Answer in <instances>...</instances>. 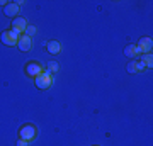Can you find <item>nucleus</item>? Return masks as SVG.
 Here are the masks:
<instances>
[{
  "label": "nucleus",
  "instance_id": "f257e3e1",
  "mask_svg": "<svg viewBox=\"0 0 153 146\" xmlns=\"http://www.w3.org/2000/svg\"><path fill=\"white\" fill-rule=\"evenodd\" d=\"M51 82H53V73L46 68V70H43V73L39 76H36L34 78V83H36V87L38 88H41V90H44V88H48L49 85H51Z\"/></svg>",
  "mask_w": 153,
  "mask_h": 146
},
{
  "label": "nucleus",
  "instance_id": "f03ea898",
  "mask_svg": "<svg viewBox=\"0 0 153 146\" xmlns=\"http://www.w3.org/2000/svg\"><path fill=\"white\" fill-rule=\"evenodd\" d=\"M21 38V34H17L16 31H4L0 34V41L5 44V46H17V41Z\"/></svg>",
  "mask_w": 153,
  "mask_h": 146
},
{
  "label": "nucleus",
  "instance_id": "7ed1b4c3",
  "mask_svg": "<svg viewBox=\"0 0 153 146\" xmlns=\"http://www.w3.org/2000/svg\"><path fill=\"white\" fill-rule=\"evenodd\" d=\"M36 133L38 131H36V127L33 124H26L19 129V139H24V141H27V143H31L36 138Z\"/></svg>",
  "mask_w": 153,
  "mask_h": 146
},
{
  "label": "nucleus",
  "instance_id": "20e7f679",
  "mask_svg": "<svg viewBox=\"0 0 153 146\" xmlns=\"http://www.w3.org/2000/svg\"><path fill=\"white\" fill-rule=\"evenodd\" d=\"M26 27H27V19H24V17H16L12 21V31H16L21 36L26 33Z\"/></svg>",
  "mask_w": 153,
  "mask_h": 146
},
{
  "label": "nucleus",
  "instance_id": "39448f33",
  "mask_svg": "<svg viewBox=\"0 0 153 146\" xmlns=\"http://www.w3.org/2000/svg\"><path fill=\"white\" fill-rule=\"evenodd\" d=\"M19 12H21V7H19L17 2H9V4L4 7V14H5L7 17H12V19L19 17Z\"/></svg>",
  "mask_w": 153,
  "mask_h": 146
},
{
  "label": "nucleus",
  "instance_id": "423d86ee",
  "mask_svg": "<svg viewBox=\"0 0 153 146\" xmlns=\"http://www.w3.org/2000/svg\"><path fill=\"white\" fill-rule=\"evenodd\" d=\"M43 70H44V68L39 65V63H36V61H31V63L26 65V73H27L29 76H33V78L39 76L41 73H43Z\"/></svg>",
  "mask_w": 153,
  "mask_h": 146
},
{
  "label": "nucleus",
  "instance_id": "0eeeda50",
  "mask_svg": "<svg viewBox=\"0 0 153 146\" xmlns=\"http://www.w3.org/2000/svg\"><path fill=\"white\" fill-rule=\"evenodd\" d=\"M17 48L21 49V51H24V53L31 51V48H33V38L22 34L21 38H19V41H17Z\"/></svg>",
  "mask_w": 153,
  "mask_h": 146
},
{
  "label": "nucleus",
  "instance_id": "6e6552de",
  "mask_svg": "<svg viewBox=\"0 0 153 146\" xmlns=\"http://www.w3.org/2000/svg\"><path fill=\"white\" fill-rule=\"evenodd\" d=\"M138 48L141 49L143 53H152V48H153V41L152 38H141L136 44Z\"/></svg>",
  "mask_w": 153,
  "mask_h": 146
},
{
  "label": "nucleus",
  "instance_id": "1a4fd4ad",
  "mask_svg": "<svg viewBox=\"0 0 153 146\" xmlns=\"http://www.w3.org/2000/svg\"><path fill=\"white\" fill-rule=\"evenodd\" d=\"M124 54L128 56V58H136L138 54H143V51H141L140 48H138L136 44H129V46H126Z\"/></svg>",
  "mask_w": 153,
  "mask_h": 146
},
{
  "label": "nucleus",
  "instance_id": "9d476101",
  "mask_svg": "<svg viewBox=\"0 0 153 146\" xmlns=\"http://www.w3.org/2000/svg\"><path fill=\"white\" fill-rule=\"evenodd\" d=\"M46 48H48V53L58 54V53L61 51V44L58 43V41H49V43L46 44Z\"/></svg>",
  "mask_w": 153,
  "mask_h": 146
},
{
  "label": "nucleus",
  "instance_id": "9b49d317",
  "mask_svg": "<svg viewBox=\"0 0 153 146\" xmlns=\"http://www.w3.org/2000/svg\"><path fill=\"white\" fill-rule=\"evenodd\" d=\"M141 61L146 65V68H152V66H153V56H152V53H143Z\"/></svg>",
  "mask_w": 153,
  "mask_h": 146
},
{
  "label": "nucleus",
  "instance_id": "f8f14e48",
  "mask_svg": "<svg viewBox=\"0 0 153 146\" xmlns=\"http://www.w3.org/2000/svg\"><path fill=\"white\" fill-rule=\"evenodd\" d=\"M126 70L129 71V73H138V66H136V60H133L128 63V66H126Z\"/></svg>",
  "mask_w": 153,
  "mask_h": 146
},
{
  "label": "nucleus",
  "instance_id": "ddd939ff",
  "mask_svg": "<svg viewBox=\"0 0 153 146\" xmlns=\"http://www.w3.org/2000/svg\"><path fill=\"white\" fill-rule=\"evenodd\" d=\"M36 33H38V29H36L34 26H31V24H27V27H26V33H24V34H26V36H29V38H33Z\"/></svg>",
  "mask_w": 153,
  "mask_h": 146
},
{
  "label": "nucleus",
  "instance_id": "4468645a",
  "mask_svg": "<svg viewBox=\"0 0 153 146\" xmlns=\"http://www.w3.org/2000/svg\"><path fill=\"white\" fill-rule=\"evenodd\" d=\"M48 70L51 71V73H53V71L56 73V71L60 70V63H56V61H49L48 63Z\"/></svg>",
  "mask_w": 153,
  "mask_h": 146
},
{
  "label": "nucleus",
  "instance_id": "2eb2a0df",
  "mask_svg": "<svg viewBox=\"0 0 153 146\" xmlns=\"http://www.w3.org/2000/svg\"><path fill=\"white\" fill-rule=\"evenodd\" d=\"M136 66H138V71H143L145 68H146V65H145L141 60H136Z\"/></svg>",
  "mask_w": 153,
  "mask_h": 146
},
{
  "label": "nucleus",
  "instance_id": "dca6fc26",
  "mask_svg": "<svg viewBox=\"0 0 153 146\" xmlns=\"http://www.w3.org/2000/svg\"><path fill=\"white\" fill-rule=\"evenodd\" d=\"M17 146H29V143L27 141H24V139H19L17 141Z\"/></svg>",
  "mask_w": 153,
  "mask_h": 146
},
{
  "label": "nucleus",
  "instance_id": "f3484780",
  "mask_svg": "<svg viewBox=\"0 0 153 146\" xmlns=\"http://www.w3.org/2000/svg\"><path fill=\"white\" fill-rule=\"evenodd\" d=\"M7 4H9V2H5V0H0V5H2V7H5Z\"/></svg>",
  "mask_w": 153,
  "mask_h": 146
},
{
  "label": "nucleus",
  "instance_id": "a211bd4d",
  "mask_svg": "<svg viewBox=\"0 0 153 146\" xmlns=\"http://www.w3.org/2000/svg\"><path fill=\"white\" fill-rule=\"evenodd\" d=\"M95 146H97V145H95Z\"/></svg>",
  "mask_w": 153,
  "mask_h": 146
}]
</instances>
